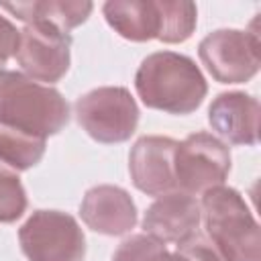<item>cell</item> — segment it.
Segmentation results:
<instances>
[{"mask_svg": "<svg viewBox=\"0 0 261 261\" xmlns=\"http://www.w3.org/2000/svg\"><path fill=\"white\" fill-rule=\"evenodd\" d=\"M159 8H161V31L157 39L163 43L188 41L198 22L196 4L186 0H159Z\"/></svg>", "mask_w": 261, "mask_h": 261, "instance_id": "2e32d148", "label": "cell"}, {"mask_svg": "<svg viewBox=\"0 0 261 261\" xmlns=\"http://www.w3.org/2000/svg\"><path fill=\"white\" fill-rule=\"evenodd\" d=\"M200 202L186 192H167L147 208L143 216L145 234L165 243H181L200 228Z\"/></svg>", "mask_w": 261, "mask_h": 261, "instance_id": "30bf717a", "label": "cell"}, {"mask_svg": "<svg viewBox=\"0 0 261 261\" xmlns=\"http://www.w3.org/2000/svg\"><path fill=\"white\" fill-rule=\"evenodd\" d=\"M75 118L94 141L124 143L137 130L139 106L126 88L102 86L77 98Z\"/></svg>", "mask_w": 261, "mask_h": 261, "instance_id": "277c9868", "label": "cell"}, {"mask_svg": "<svg viewBox=\"0 0 261 261\" xmlns=\"http://www.w3.org/2000/svg\"><path fill=\"white\" fill-rule=\"evenodd\" d=\"M200 210L206 237L224 261H261L259 224L234 188L204 192Z\"/></svg>", "mask_w": 261, "mask_h": 261, "instance_id": "3957f363", "label": "cell"}, {"mask_svg": "<svg viewBox=\"0 0 261 261\" xmlns=\"http://www.w3.org/2000/svg\"><path fill=\"white\" fill-rule=\"evenodd\" d=\"M71 37L51 24L33 22L18 33L14 57L27 77L35 82L55 84L69 69Z\"/></svg>", "mask_w": 261, "mask_h": 261, "instance_id": "ba28073f", "label": "cell"}, {"mask_svg": "<svg viewBox=\"0 0 261 261\" xmlns=\"http://www.w3.org/2000/svg\"><path fill=\"white\" fill-rule=\"evenodd\" d=\"M80 214L88 228L108 237L126 234L137 224V206L130 194L110 184L90 188L80 204Z\"/></svg>", "mask_w": 261, "mask_h": 261, "instance_id": "8fae6325", "label": "cell"}, {"mask_svg": "<svg viewBox=\"0 0 261 261\" xmlns=\"http://www.w3.org/2000/svg\"><path fill=\"white\" fill-rule=\"evenodd\" d=\"M177 141L169 137H141L128 155V171L137 190L147 196H163L175 192L173 155Z\"/></svg>", "mask_w": 261, "mask_h": 261, "instance_id": "9c48e42d", "label": "cell"}, {"mask_svg": "<svg viewBox=\"0 0 261 261\" xmlns=\"http://www.w3.org/2000/svg\"><path fill=\"white\" fill-rule=\"evenodd\" d=\"M69 122V106L59 90L43 86L24 73L0 69V124L51 137Z\"/></svg>", "mask_w": 261, "mask_h": 261, "instance_id": "7a4b0ae2", "label": "cell"}, {"mask_svg": "<svg viewBox=\"0 0 261 261\" xmlns=\"http://www.w3.org/2000/svg\"><path fill=\"white\" fill-rule=\"evenodd\" d=\"M165 249L167 247L161 241L149 234H133L120 243V247L112 255V261H149Z\"/></svg>", "mask_w": 261, "mask_h": 261, "instance_id": "ac0fdd59", "label": "cell"}, {"mask_svg": "<svg viewBox=\"0 0 261 261\" xmlns=\"http://www.w3.org/2000/svg\"><path fill=\"white\" fill-rule=\"evenodd\" d=\"M106 22L124 39L145 43L159 37V0H110L102 6Z\"/></svg>", "mask_w": 261, "mask_h": 261, "instance_id": "4fadbf2b", "label": "cell"}, {"mask_svg": "<svg viewBox=\"0 0 261 261\" xmlns=\"http://www.w3.org/2000/svg\"><path fill=\"white\" fill-rule=\"evenodd\" d=\"M47 139L0 124V161L12 171H27L35 167L45 155Z\"/></svg>", "mask_w": 261, "mask_h": 261, "instance_id": "9a60e30c", "label": "cell"}, {"mask_svg": "<svg viewBox=\"0 0 261 261\" xmlns=\"http://www.w3.org/2000/svg\"><path fill=\"white\" fill-rule=\"evenodd\" d=\"M230 171L228 147L210 133H194L175 147L173 173L179 192L204 194L222 186Z\"/></svg>", "mask_w": 261, "mask_h": 261, "instance_id": "8992f818", "label": "cell"}, {"mask_svg": "<svg viewBox=\"0 0 261 261\" xmlns=\"http://www.w3.org/2000/svg\"><path fill=\"white\" fill-rule=\"evenodd\" d=\"M29 261H84L86 237L77 220L61 210H37L18 228Z\"/></svg>", "mask_w": 261, "mask_h": 261, "instance_id": "5b68a950", "label": "cell"}, {"mask_svg": "<svg viewBox=\"0 0 261 261\" xmlns=\"http://www.w3.org/2000/svg\"><path fill=\"white\" fill-rule=\"evenodd\" d=\"M198 53L210 75L220 84H245L261 65L259 35L255 31H212L200 41Z\"/></svg>", "mask_w": 261, "mask_h": 261, "instance_id": "52a82bcc", "label": "cell"}, {"mask_svg": "<svg viewBox=\"0 0 261 261\" xmlns=\"http://www.w3.org/2000/svg\"><path fill=\"white\" fill-rule=\"evenodd\" d=\"M18 33L16 27L0 14V69L6 65V61L14 55L16 47H18Z\"/></svg>", "mask_w": 261, "mask_h": 261, "instance_id": "d6986e66", "label": "cell"}, {"mask_svg": "<svg viewBox=\"0 0 261 261\" xmlns=\"http://www.w3.org/2000/svg\"><path fill=\"white\" fill-rule=\"evenodd\" d=\"M149 261H192V259H188L186 255H181V253H169L167 249L165 251H161V253H157L155 257H151Z\"/></svg>", "mask_w": 261, "mask_h": 261, "instance_id": "ffe728a7", "label": "cell"}, {"mask_svg": "<svg viewBox=\"0 0 261 261\" xmlns=\"http://www.w3.org/2000/svg\"><path fill=\"white\" fill-rule=\"evenodd\" d=\"M27 192L16 171L0 161V222H14L27 210Z\"/></svg>", "mask_w": 261, "mask_h": 261, "instance_id": "e0dca14e", "label": "cell"}, {"mask_svg": "<svg viewBox=\"0 0 261 261\" xmlns=\"http://www.w3.org/2000/svg\"><path fill=\"white\" fill-rule=\"evenodd\" d=\"M0 8L18 20L33 24L45 22L63 33L88 20L94 4L88 0H33V2H2Z\"/></svg>", "mask_w": 261, "mask_h": 261, "instance_id": "5bb4252c", "label": "cell"}, {"mask_svg": "<svg viewBox=\"0 0 261 261\" xmlns=\"http://www.w3.org/2000/svg\"><path fill=\"white\" fill-rule=\"evenodd\" d=\"M135 88L147 108L179 116L192 114L208 94L196 61L175 51L147 55L135 73Z\"/></svg>", "mask_w": 261, "mask_h": 261, "instance_id": "6da1fadb", "label": "cell"}, {"mask_svg": "<svg viewBox=\"0 0 261 261\" xmlns=\"http://www.w3.org/2000/svg\"><path fill=\"white\" fill-rule=\"evenodd\" d=\"M259 102L245 92H222L208 108V122L216 135L230 145H257L259 141Z\"/></svg>", "mask_w": 261, "mask_h": 261, "instance_id": "7c38bea8", "label": "cell"}]
</instances>
